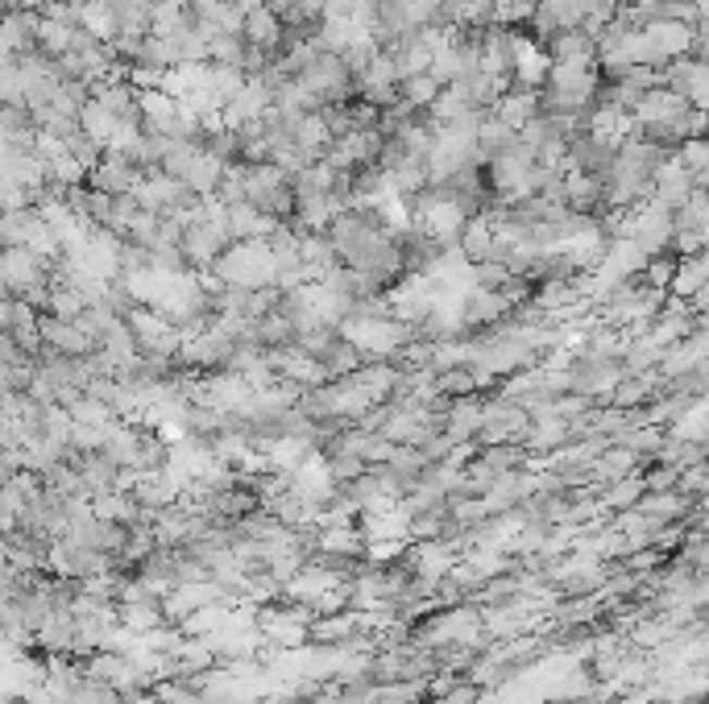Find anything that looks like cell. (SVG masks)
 <instances>
[{"label":"cell","mask_w":709,"mask_h":704,"mask_svg":"<svg viewBox=\"0 0 709 704\" xmlns=\"http://www.w3.org/2000/svg\"><path fill=\"white\" fill-rule=\"evenodd\" d=\"M224 175H228V162H224V158H216V154H208V150H200L196 166L187 171V178H183V183H187V187H191L200 199H212L224 187Z\"/></svg>","instance_id":"30bf717a"},{"label":"cell","mask_w":709,"mask_h":704,"mask_svg":"<svg viewBox=\"0 0 709 704\" xmlns=\"http://www.w3.org/2000/svg\"><path fill=\"white\" fill-rule=\"evenodd\" d=\"M245 54H249L245 34H221V38H212V63L216 66H241L245 71Z\"/></svg>","instance_id":"9a60e30c"},{"label":"cell","mask_w":709,"mask_h":704,"mask_svg":"<svg viewBox=\"0 0 709 704\" xmlns=\"http://www.w3.org/2000/svg\"><path fill=\"white\" fill-rule=\"evenodd\" d=\"M514 141H519V129H510L507 121H498L494 112L482 116V125H477V150H482V162H494L498 154H507Z\"/></svg>","instance_id":"7c38bea8"},{"label":"cell","mask_w":709,"mask_h":704,"mask_svg":"<svg viewBox=\"0 0 709 704\" xmlns=\"http://www.w3.org/2000/svg\"><path fill=\"white\" fill-rule=\"evenodd\" d=\"M548 54H552V63H564V66H594L598 59V42L576 25V29H560L552 42H548Z\"/></svg>","instance_id":"52a82bcc"},{"label":"cell","mask_w":709,"mask_h":704,"mask_svg":"<svg viewBox=\"0 0 709 704\" xmlns=\"http://www.w3.org/2000/svg\"><path fill=\"white\" fill-rule=\"evenodd\" d=\"M245 42L253 46V50H266L274 59L287 50V25H283L274 4L249 9V17H245Z\"/></svg>","instance_id":"277c9868"},{"label":"cell","mask_w":709,"mask_h":704,"mask_svg":"<svg viewBox=\"0 0 709 704\" xmlns=\"http://www.w3.org/2000/svg\"><path fill=\"white\" fill-rule=\"evenodd\" d=\"M79 25L88 29L96 42H104V46L121 42V22H116V9H112V0H91L88 9L79 13Z\"/></svg>","instance_id":"8fae6325"},{"label":"cell","mask_w":709,"mask_h":704,"mask_svg":"<svg viewBox=\"0 0 709 704\" xmlns=\"http://www.w3.org/2000/svg\"><path fill=\"white\" fill-rule=\"evenodd\" d=\"M544 112V96L539 91H532V88H510L502 100H498V109H494V116L498 121H507L510 129H527L535 116Z\"/></svg>","instance_id":"9c48e42d"},{"label":"cell","mask_w":709,"mask_h":704,"mask_svg":"<svg viewBox=\"0 0 709 704\" xmlns=\"http://www.w3.org/2000/svg\"><path fill=\"white\" fill-rule=\"evenodd\" d=\"M514 63H519V34L510 25L482 29V71L514 84Z\"/></svg>","instance_id":"7a4b0ae2"},{"label":"cell","mask_w":709,"mask_h":704,"mask_svg":"<svg viewBox=\"0 0 709 704\" xmlns=\"http://www.w3.org/2000/svg\"><path fill=\"white\" fill-rule=\"evenodd\" d=\"M141 178H146V175H141V166H134L125 154H112V150H104L100 166L91 171L88 187L104 191V196H134Z\"/></svg>","instance_id":"3957f363"},{"label":"cell","mask_w":709,"mask_h":704,"mask_svg":"<svg viewBox=\"0 0 709 704\" xmlns=\"http://www.w3.org/2000/svg\"><path fill=\"white\" fill-rule=\"evenodd\" d=\"M552 54L532 38H519V63H514V88H548L552 75Z\"/></svg>","instance_id":"8992f818"},{"label":"cell","mask_w":709,"mask_h":704,"mask_svg":"<svg viewBox=\"0 0 709 704\" xmlns=\"http://www.w3.org/2000/svg\"><path fill=\"white\" fill-rule=\"evenodd\" d=\"M79 125H84V133H88L96 146H104V150H109L112 137H116V129H121V116L104 109L100 100H91L88 109H84V116H79Z\"/></svg>","instance_id":"4fadbf2b"},{"label":"cell","mask_w":709,"mask_h":704,"mask_svg":"<svg viewBox=\"0 0 709 704\" xmlns=\"http://www.w3.org/2000/svg\"><path fill=\"white\" fill-rule=\"evenodd\" d=\"M299 79H308L311 91H315L324 104H349V100L357 96V75L349 71L345 54H336V50H320L315 42H311L308 71H303Z\"/></svg>","instance_id":"6da1fadb"},{"label":"cell","mask_w":709,"mask_h":704,"mask_svg":"<svg viewBox=\"0 0 709 704\" xmlns=\"http://www.w3.org/2000/svg\"><path fill=\"white\" fill-rule=\"evenodd\" d=\"M444 84L436 75H411V79H402V104L415 112H432V104L440 100Z\"/></svg>","instance_id":"5bb4252c"},{"label":"cell","mask_w":709,"mask_h":704,"mask_svg":"<svg viewBox=\"0 0 709 704\" xmlns=\"http://www.w3.org/2000/svg\"><path fill=\"white\" fill-rule=\"evenodd\" d=\"M228 232L233 241H270L278 232V221H270L266 212H258L249 199L228 208Z\"/></svg>","instance_id":"ba28073f"},{"label":"cell","mask_w":709,"mask_h":704,"mask_svg":"<svg viewBox=\"0 0 709 704\" xmlns=\"http://www.w3.org/2000/svg\"><path fill=\"white\" fill-rule=\"evenodd\" d=\"M42 344H50L54 352H67V356H91V352L100 349L96 340H91L88 331L79 328L75 319H59V315H42Z\"/></svg>","instance_id":"5b68a950"}]
</instances>
